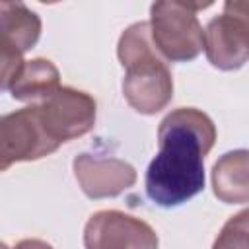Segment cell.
Segmentation results:
<instances>
[{
    "label": "cell",
    "mask_w": 249,
    "mask_h": 249,
    "mask_svg": "<svg viewBox=\"0 0 249 249\" xmlns=\"http://www.w3.org/2000/svg\"><path fill=\"white\" fill-rule=\"evenodd\" d=\"M216 142L212 119L195 109L179 107L158 126V154L150 161L144 187L148 198L173 208L204 189V156Z\"/></svg>",
    "instance_id": "cell-1"
},
{
    "label": "cell",
    "mask_w": 249,
    "mask_h": 249,
    "mask_svg": "<svg viewBox=\"0 0 249 249\" xmlns=\"http://www.w3.org/2000/svg\"><path fill=\"white\" fill-rule=\"evenodd\" d=\"M117 56L124 68L123 93L128 105L140 115L165 109L173 97V76L152 41L150 21H136L123 31Z\"/></svg>",
    "instance_id": "cell-2"
},
{
    "label": "cell",
    "mask_w": 249,
    "mask_h": 249,
    "mask_svg": "<svg viewBox=\"0 0 249 249\" xmlns=\"http://www.w3.org/2000/svg\"><path fill=\"white\" fill-rule=\"evenodd\" d=\"M210 2H175L161 0L150 8L152 41L158 53L171 62L195 60L204 49V29L196 18L198 10Z\"/></svg>",
    "instance_id": "cell-3"
},
{
    "label": "cell",
    "mask_w": 249,
    "mask_h": 249,
    "mask_svg": "<svg viewBox=\"0 0 249 249\" xmlns=\"http://www.w3.org/2000/svg\"><path fill=\"white\" fill-rule=\"evenodd\" d=\"M60 144L47 130L39 105L31 103L0 121V169L18 161H33L53 154Z\"/></svg>",
    "instance_id": "cell-4"
},
{
    "label": "cell",
    "mask_w": 249,
    "mask_h": 249,
    "mask_svg": "<svg viewBox=\"0 0 249 249\" xmlns=\"http://www.w3.org/2000/svg\"><path fill=\"white\" fill-rule=\"evenodd\" d=\"M158 233L144 220L121 210H99L84 228L86 249H158Z\"/></svg>",
    "instance_id": "cell-5"
},
{
    "label": "cell",
    "mask_w": 249,
    "mask_h": 249,
    "mask_svg": "<svg viewBox=\"0 0 249 249\" xmlns=\"http://www.w3.org/2000/svg\"><path fill=\"white\" fill-rule=\"evenodd\" d=\"M51 136L62 144L88 134L95 124V99L74 88H60L37 103Z\"/></svg>",
    "instance_id": "cell-6"
},
{
    "label": "cell",
    "mask_w": 249,
    "mask_h": 249,
    "mask_svg": "<svg viewBox=\"0 0 249 249\" xmlns=\"http://www.w3.org/2000/svg\"><path fill=\"white\" fill-rule=\"evenodd\" d=\"M74 177L89 198H113L136 183V169L119 158L80 154L72 161Z\"/></svg>",
    "instance_id": "cell-7"
},
{
    "label": "cell",
    "mask_w": 249,
    "mask_h": 249,
    "mask_svg": "<svg viewBox=\"0 0 249 249\" xmlns=\"http://www.w3.org/2000/svg\"><path fill=\"white\" fill-rule=\"evenodd\" d=\"M204 51L208 62L218 70L241 68L249 60L247 25L228 12L212 18L204 29Z\"/></svg>",
    "instance_id": "cell-8"
},
{
    "label": "cell",
    "mask_w": 249,
    "mask_h": 249,
    "mask_svg": "<svg viewBox=\"0 0 249 249\" xmlns=\"http://www.w3.org/2000/svg\"><path fill=\"white\" fill-rule=\"evenodd\" d=\"M212 191L226 204L249 202V150L226 152L214 163Z\"/></svg>",
    "instance_id": "cell-9"
},
{
    "label": "cell",
    "mask_w": 249,
    "mask_h": 249,
    "mask_svg": "<svg viewBox=\"0 0 249 249\" xmlns=\"http://www.w3.org/2000/svg\"><path fill=\"white\" fill-rule=\"evenodd\" d=\"M0 45H8L21 54L35 47L41 37V19L21 2H0Z\"/></svg>",
    "instance_id": "cell-10"
},
{
    "label": "cell",
    "mask_w": 249,
    "mask_h": 249,
    "mask_svg": "<svg viewBox=\"0 0 249 249\" xmlns=\"http://www.w3.org/2000/svg\"><path fill=\"white\" fill-rule=\"evenodd\" d=\"M60 88L62 86H60L58 68L47 58H33V60H25L19 76L16 78V82L8 91L18 101L41 103Z\"/></svg>",
    "instance_id": "cell-11"
},
{
    "label": "cell",
    "mask_w": 249,
    "mask_h": 249,
    "mask_svg": "<svg viewBox=\"0 0 249 249\" xmlns=\"http://www.w3.org/2000/svg\"><path fill=\"white\" fill-rule=\"evenodd\" d=\"M212 249H249V208L237 212L224 224Z\"/></svg>",
    "instance_id": "cell-12"
},
{
    "label": "cell",
    "mask_w": 249,
    "mask_h": 249,
    "mask_svg": "<svg viewBox=\"0 0 249 249\" xmlns=\"http://www.w3.org/2000/svg\"><path fill=\"white\" fill-rule=\"evenodd\" d=\"M224 12L237 16L249 29V0H228L224 4Z\"/></svg>",
    "instance_id": "cell-13"
},
{
    "label": "cell",
    "mask_w": 249,
    "mask_h": 249,
    "mask_svg": "<svg viewBox=\"0 0 249 249\" xmlns=\"http://www.w3.org/2000/svg\"><path fill=\"white\" fill-rule=\"evenodd\" d=\"M14 249H53V247L41 239H21Z\"/></svg>",
    "instance_id": "cell-14"
},
{
    "label": "cell",
    "mask_w": 249,
    "mask_h": 249,
    "mask_svg": "<svg viewBox=\"0 0 249 249\" xmlns=\"http://www.w3.org/2000/svg\"><path fill=\"white\" fill-rule=\"evenodd\" d=\"M2 249H10V247H8V245H6V243H4V245H2Z\"/></svg>",
    "instance_id": "cell-15"
}]
</instances>
